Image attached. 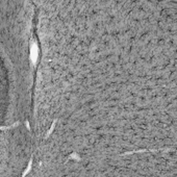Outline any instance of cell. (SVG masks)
<instances>
[{
    "mask_svg": "<svg viewBox=\"0 0 177 177\" xmlns=\"http://www.w3.org/2000/svg\"><path fill=\"white\" fill-rule=\"evenodd\" d=\"M110 157H111V156H110ZM114 157H118V156H114ZM122 159H124V161H128V163H129V164H131L132 166H134V167H135V163H132V161H130V159H129V161H127V159H126V157H124V158H122Z\"/></svg>",
    "mask_w": 177,
    "mask_h": 177,
    "instance_id": "cell-1",
    "label": "cell"
}]
</instances>
